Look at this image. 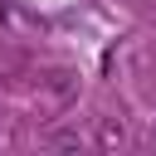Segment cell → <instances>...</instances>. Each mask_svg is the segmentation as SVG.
Listing matches in <instances>:
<instances>
[{
	"label": "cell",
	"mask_w": 156,
	"mask_h": 156,
	"mask_svg": "<svg viewBox=\"0 0 156 156\" xmlns=\"http://www.w3.org/2000/svg\"><path fill=\"white\" fill-rule=\"evenodd\" d=\"M98 141H102L107 151H117V146H127V132H122V122H112V117H102V122H98Z\"/></svg>",
	"instance_id": "6da1fadb"
},
{
	"label": "cell",
	"mask_w": 156,
	"mask_h": 156,
	"mask_svg": "<svg viewBox=\"0 0 156 156\" xmlns=\"http://www.w3.org/2000/svg\"><path fill=\"white\" fill-rule=\"evenodd\" d=\"M49 146H68V151H78V146H83V132H73V127H63V132H49Z\"/></svg>",
	"instance_id": "7a4b0ae2"
}]
</instances>
